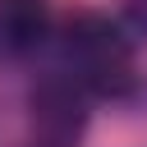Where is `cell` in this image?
Returning a JSON list of instances; mask_svg holds the SVG:
<instances>
[{
	"mask_svg": "<svg viewBox=\"0 0 147 147\" xmlns=\"http://www.w3.org/2000/svg\"><path fill=\"white\" fill-rule=\"evenodd\" d=\"M60 60H64V78H74L83 92L92 96H129L138 87V55L133 41L106 18V14H74L60 28Z\"/></svg>",
	"mask_w": 147,
	"mask_h": 147,
	"instance_id": "cell-1",
	"label": "cell"
},
{
	"mask_svg": "<svg viewBox=\"0 0 147 147\" xmlns=\"http://www.w3.org/2000/svg\"><path fill=\"white\" fill-rule=\"evenodd\" d=\"M78 83L74 78H55L46 87L32 92V119L46 133V147H64L69 138H78L83 129V101H78Z\"/></svg>",
	"mask_w": 147,
	"mask_h": 147,
	"instance_id": "cell-2",
	"label": "cell"
},
{
	"mask_svg": "<svg viewBox=\"0 0 147 147\" xmlns=\"http://www.w3.org/2000/svg\"><path fill=\"white\" fill-rule=\"evenodd\" d=\"M51 37V5L46 0H0V51L32 55Z\"/></svg>",
	"mask_w": 147,
	"mask_h": 147,
	"instance_id": "cell-3",
	"label": "cell"
}]
</instances>
